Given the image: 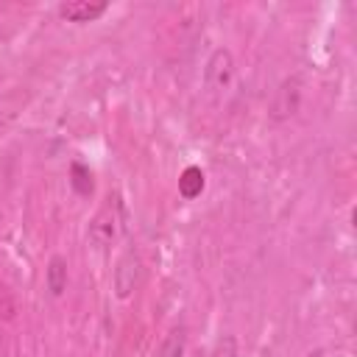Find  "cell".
Segmentation results:
<instances>
[{
    "instance_id": "1",
    "label": "cell",
    "mask_w": 357,
    "mask_h": 357,
    "mask_svg": "<svg viewBox=\"0 0 357 357\" xmlns=\"http://www.w3.org/2000/svg\"><path fill=\"white\" fill-rule=\"evenodd\" d=\"M237 81V64L229 47H215L204 64V89L209 98L223 100Z\"/></svg>"
},
{
    "instance_id": "2",
    "label": "cell",
    "mask_w": 357,
    "mask_h": 357,
    "mask_svg": "<svg viewBox=\"0 0 357 357\" xmlns=\"http://www.w3.org/2000/svg\"><path fill=\"white\" fill-rule=\"evenodd\" d=\"M117 234H120V204H117V195H109L106 204L92 215L89 229H86V240L103 251L117 240Z\"/></svg>"
},
{
    "instance_id": "3",
    "label": "cell",
    "mask_w": 357,
    "mask_h": 357,
    "mask_svg": "<svg viewBox=\"0 0 357 357\" xmlns=\"http://www.w3.org/2000/svg\"><path fill=\"white\" fill-rule=\"evenodd\" d=\"M142 284V259L137 254V248H126L117 262H114V271H112V290H114V298L117 301H128L137 287Z\"/></svg>"
},
{
    "instance_id": "4",
    "label": "cell",
    "mask_w": 357,
    "mask_h": 357,
    "mask_svg": "<svg viewBox=\"0 0 357 357\" xmlns=\"http://www.w3.org/2000/svg\"><path fill=\"white\" fill-rule=\"evenodd\" d=\"M301 95H304V86H301V78H298V75L282 78L279 86L273 89L271 103H268V117H271L273 123L290 120V117L301 109Z\"/></svg>"
},
{
    "instance_id": "5",
    "label": "cell",
    "mask_w": 357,
    "mask_h": 357,
    "mask_svg": "<svg viewBox=\"0 0 357 357\" xmlns=\"http://www.w3.org/2000/svg\"><path fill=\"white\" fill-rule=\"evenodd\" d=\"M106 11H109V3L103 0H67V3H59L56 8V14L67 22H95Z\"/></svg>"
},
{
    "instance_id": "6",
    "label": "cell",
    "mask_w": 357,
    "mask_h": 357,
    "mask_svg": "<svg viewBox=\"0 0 357 357\" xmlns=\"http://www.w3.org/2000/svg\"><path fill=\"white\" fill-rule=\"evenodd\" d=\"M67 282H70V271H67V259L61 254H53L47 259V268H45V287L50 290V296H64L67 290Z\"/></svg>"
},
{
    "instance_id": "7",
    "label": "cell",
    "mask_w": 357,
    "mask_h": 357,
    "mask_svg": "<svg viewBox=\"0 0 357 357\" xmlns=\"http://www.w3.org/2000/svg\"><path fill=\"white\" fill-rule=\"evenodd\" d=\"M204 187H206V176H204V170H201L198 165H187V167L178 173V195H181L184 201L198 198V195L204 192Z\"/></svg>"
},
{
    "instance_id": "8",
    "label": "cell",
    "mask_w": 357,
    "mask_h": 357,
    "mask_svg": "<svg viewBox=\"0 0 357 357\" xmlns=\"http://www.w3.org/2000/svg\"><path fill=\"white\" fill-rule=\"evenodd\" d=\"M70 187H73L81 198H89L92 190H95V176H92V170H89L86 165H81V162H73V165H70Z\"/></svg>"
},
{
    "instance_id": "9",
    "label": "cell",
    "mask_w": 357,
    "mask_h": 357,
    "mask_svg": "<svg viewBox=\"0 0 357 357\" xmlns=\"http://www.w3.org/2000/svg\"><path fill=\"white\" fill-rule=\"evenodd\" d=\"M184 349H187L184 326H173V329L165 335V340L159 343L156 357H184Z\"/></svg>"
},
{
    "instance_id": "10",
    "label": "cell",
    "mask_w": 357,
    "mask_h": 357,
    "mask_svg": "<svg viewBox=\"0 0 357 357\" xmlns=\"http://www.w3.org/2000/svg\"><path fill=\"white\" fill-rule=\"evenodd\" d=\"M209 357H240V346H237V337L234 335H220L209 351Z\"/></svg>"
},
{
    "instance_id": "11",
    "label": "cell",
    "mask_w": 357,
    "mask_h": 357,
    "mask_svg": "<svg viewBox=\"0 0 357 357\" xmlns=\"http://www.w3.org/2000/svg\"><path fill=\"white\" fill-rule=\"evenodd\" d=\"M14 310H17V307H14V298L8 296L6 287H0V315H3L6 321H11V318H14Z\"/></svg>"
},
{
    "instance_id": "12",
    "label": "cell",
    "mask_w": 357,
    "mask_h": 357,
    "mask_svg": "<svg viewBox=\"0 0 357 357\" xmlns=\"http://www.w3.org/2000/svg\"><path fill=\"white\" fill-rule=\"evenodd\" d=\"M307 357H324V351H310Z\"/></svg>"
}]
</instances>
